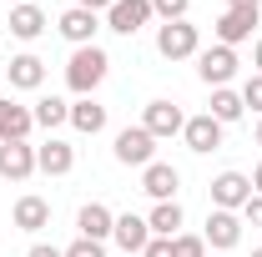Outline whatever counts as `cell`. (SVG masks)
I'll use <instances>...</instances> for the list:
<instances>
[{
  "mask_svg": "<svg viewBox=\"0 0 262 257\" xmlns=\"http://www.w3.org/2000/svg\"><path fill=\"white\" fill-rule=\"evenodd\" d=\"M106 71H111V56L101 46H76V56L66 61V86L76 96H91L101 81H106Z\"/></svg>",
  "mask_w": 262,
  "mask_h": 257,
  "instance_id": "1",
  "label": "cell"
},
{
  "mask_svg": "<svg viewBox=\"0 0 262 257\" xmlns=\"http://www.w3.org/2000/svg\"><path fill=\"white\" fill-rule=\"evenodd\" d=\"M157 51H162L166 61H187V56L202 51V35L187 20H166V26H157Z\"/></svg>",
  "mask_w": 262,
  "mask_h": 257,
  "instance_id": "2",
  "label": "cell"
},
{
  "mask_svg": "<svg viewBox=\"0 0 262 257\" xmlns=\"http://www.w3.org/2000/svg\"><path fill=\"white\" fill-rule=\"evenodd\" d=\"M151 157H157V136L146 126L116 131V161H121V166H151Z\"/></svg>",
  "mask_w": 262,
  "mask_h": 257,
  "instance_id": "3",
  "label": "cell"
},
{
  "mask_svg": "<svg viewBox=\"0 0 262 257\" xmlns=\"http://www.w3.org/2000/svg\"><path fill=\"white\" fill-rule=\"evenodd\" d=\"M196 76L217 91V86H227L232 76H237V51L232 46H212V51H196Z\"/></svg>",
  "mask_w": 262,
  "mask_h": 257,
  "instance_id": "4",
  "label": "cell"
},
{
  "mask_svg": "<svg viewBox=\"0 0 262 257\" xmlns=\"http://www.w3.org/2000/svg\"><path fill=\"white\" fill-rule=\"evenodd\" d=\"M247 197H252V177H242V172H222L212 182V207L217 212H242Z\"/></svg>",
  "mask_w": 262,
  "mask_h": 257,
  "instance_id": "5",
  "label": "cell"
},
{
  "mask_svg": "<svg viewBox=\"0 0 262 257\" xmlns=\"http://www.w3.org/2000/svg\"><path fill=\"white\" fill-rule=\"evenodd\" d=\"M141 126L162 141V136H177V131L187 126V116H182V106H177V101H146V111H141Z\"/></svg>",
  "mask_w": 262,
  "mask_h": 257,
  "instance_id": "6",
  "label": "cell"
},
{
  "mask_svg": "<svg viewBox=\"0 0 262 257\" xmlns=\"http://www.w3.org/2000/svg\"><path fill=\"white\" fill-rule=\"evenodd\" d=\"M177 187H182V172L177 166H166V161L141 166V192L151 197V202H177Z\"/></svg>",
  "mask_w": 262,
  "mask_h": 257,
  "instance_id": "7",
  "label": "cell"
},
{
  "mask_svg": "<svg viewBox=\"0 0 262 257\" xmlns=\"http://www.w3.org/2000/svg\"><path fill=\"white\" fill-rule=\"evenodd\" d=\"M182 136H187V146H192L196 157H207V152H217V146H222V121H217L212 111H202V116H187Z\"/></svg>",
  "mask_w": 262,
  "mask_h": 257,
  "instance_id": "8",
  "label": "cell"
},
{
  "mask_svg": "<svg viewBox=\"0 0 262 257\" xmlns=\"http://www.w3.org/2000/svg\"><path fill=\"white\" fill-rule=\"evenodd\" d=\"M202 242H207V247H217V252H232V247L242 242V217H237V212H217V207H212Z\"/></svg>",
  "mask_w": 262,
  "mask_h": 257,
  "instance_id": "9",
  "label": "cell"
},
{
  "mask_svg": "<svg viewBox=\"0 0 262 257\" xmlns=\"http://www.w3.org/2000/svg\"><path fill=\"white\" fill-rule=\"evenodd\" d=\"M146 20H151V0H116V5L106 10V26L116 35H136Z\"/></svg>",
  "mask_w": 262,
  "mask_h": 257,
  "instance_id": "10",
  "label": "cell"
},
{
  "mask_svg": "<svg viewBox=\"0 0 262 257\" xmlns=\"http://www.w3.org/2000/svg\"><path fill=\"white\" fill-rule=\"evenodd\" d=\"M35 172V146L26 141H0V177L5 182H26Z\"/></svg>",
  "mask_w": 262,
  "mask_h": 257,
  "instance_id": "11",
  "label": "cell"
},
{
  "mask_svg": "<svg viewBox=\"0 0 262 257\" xmlns=\"http://www.w3.org/2000/svg\"><path fill=\"white\" fill-rule=\"evenodd\" d=\"M31 131H35V111L5 96L0 101V141H26Z\"/></svg>",
  "mask_w": 262,
  "mask_h": 257,
  "instance_id": "12",
  "label": "cell"
},
{
  "mask_svg": "<svg viewBox=\"0 0 262 257\" xmlns=\"http://www.w3.org/2000/svg\"><path fill=\"white\" fill-rule=\"evenodd\" d=\"M76 166V146L61 141V136H51L46 146H35V172H46V177H66Z\"/></svg>",
  "mask_w": 262,
  "mask_h": 257,
  "instance_id": "13",
  "label": "cell"
},
{
  "mask_svg": "<svg viewBox=\"0 0 262 257\" xmlns=\"http://www.w3.org/2000/svg\"><path fill=\"white\" fill-rule=\"evenodd\" d=\"M252 26H257V10H222L212 31H217V46H242Z\"/></svg>",
  "mask_w": 262,
  "mask_h": 257,
  "instance_id": "14",
  "label": "cell"
},
{
  "mask_svg": "<svg viewBox=\"0 0 262 257\" xmlns=\"http://www.w3.org/2000/svg\"><path fill=\"white\" fill-rule=\"evenodd\" d=\"M56 31H61L71 46H91V35L101 31V20H96V10H81V5H71V10L61 15V26H56Z\"/></svg>",
  "mask_w": 262,
  "mask_h": 257,
  "instance_id": "15",
  "label": "cell"
},
{
  "mask_svg": "<svg viewBox=\"0 0 262 257\" xmlns=\"http://www.w3.org/2000/svg\"><path fill=\"white\" fill-rule=\"evenodd\" d=\"M76 227H81V237L106 242V237H111V227H116V212H111L106 202H86V207H81V217H76Z\"/></svg>",
  "mask_w": 262,
  "mask_h": 257,
  "instance_id": "16",
  "label": "cell"
},
{
  "mask_svg": "<svg viewBox=\"0 0 262 257\" xmlns=\"http://www.w3.org/2000/svg\"><path fill=\"white\" fill-rule=\"evenodd\" d=\"M5 76H10V86H15V91H35V86L46 81V61L31 56V51H26V56H10Z\"/></svg>",
  "mask_w": 262,
  "mask_h": 257,
  "instance_id": "17",
  "label": "cell"
},
{
  "mask_svg": "<svg viewBox=\"0 0 262 257\" xmlns=\"http://www.w3.org/2000/svg\"><path fill=\"white\" fill-rule=\"evenodd\" d=\"M111 237H116V247H126V252H146V242H151V227H146V217L126 212V217H116Z\"/></svg>",
  "mask_w": 262,
  "mask_h": 257,
  "instance_id": "18",
  "label": "cell"
},
{
  "mask_svg": "<svg viewBox=\"0 0 262 257\" xmlns=\"http://www.w3.org/2000/svg\"><path fill=\"white\" fill-rule=\"evenodd\" d=\"M15 227H20V232H40V227H51V202L35 197V192H26L20 202H15Z\"/></svg>",
  "mask_w": 262,
  "mask_h": 257,
  "instance_id": "19",
  "label": "cell"
},
{
  "mask_svg": "<svg viewBox=\"0 0 262 257\" xmlns=\"http://www.w3.org/2000/svg\"><path fill=\"white\" fill-rule=\"evenodd\" d=\"M40 31H46V10L40 5H31V0L26 5H10V35L15 40H35Z\"/></svg>",
  "mask_w": 262,
  "mask_h": 257,
  "instance_id": "20",
  "label": "cell"
},
{
  "mask_svg": "<svg viewBox=\"0 0 262 257\" xmlns=\"http://www.w3.org/2000/svg\"><path fill=\"white\" fill-rule=\"evenodd\" d=\"M71 126L81 131V136H96V131H106V106H101L96 96H81L76 106H71Z\"/></svg>",
  "mask_w": 262,
  "mask_h": 257,
  "instance_id": "21",
  "label": "cell"
},
{
  "mask_svg": "<svg viewBox=\"0 0 262 257\" xmlns=\"http://www.w3.org/2000/svg\"><path fill=\"white\" fill-rule=\"evenodd\" d=\"M146 227H151V237H177L182 232V207L177 202H157L151 217H146Z\"/></svg>",
  "mask_w": 262,
  "mask_h": 257,
  "instance_id": "22",
  "label": "cell"
},
{
  "mask_svg": "<svg viewBox=\"0 0 262 257\" xmlns=\"http://www.w3.org/2000/svg\"><path fill=\"white\" fill-rule=\"evenodd\" d=\"M242 111H247V106H242V91H227V86H217V91H212V116H217L222 126L242 121Z\"/></svg>",
  "mask_w": 262,
  "mask_h": 257,
  "instance_id": "23",
  "label": "cell"
},
{
  "mask_svg": "<svg viewBox=\"0 0 262 257\" xmlns=\"http://www.w3.org/2000/svg\"><path fill=\"white\" fill-rule=\"evenodd\" d=\"M31 111H35V126H46V131H56L61 121H71V106H66L61 96H40Z\"/></svg>",
  "mask_w": 262,
  "mask_h": 257,
  "instance_id": "24",
  "label": "cell"
},
{
  "mask_svg": "<svg viewBox=\"0 0 262 257\" xmlns=\"http://www.w3.org/2000/svg\"><path fill=\"white\" fill-rule=\"evenodd\" d=\"M171 257H207V242L192 237V232H177L171 237Z\"/></svg>",
  "mask_w": 262,
  "mask_h": 257,
  "instance_id": "25",
  "label": "cell"
},
{
  "mask_svg": "<svg viewBox=\"0 0 262 257\" xmlns=\"http://www.w3.org/2000/svg\"><path fill=\"white\" fill-rule=\"evenodd\" d=\"M187 10H192V0H151V15H162V20H187Z\"/></svg>",
  "mask_w": 262,
  "mask_h": 257,
  "instance_id": "26",
  "label": "cell"
},
{
  "mask_svg": "<svg viewBox=\"0 0 262 257\" xmlns=\"http://www.w3.org/2000/svg\"><path fill=\"white\" fill-rule=\"evenodd\" d=\"M242 106H252L262 116V76H247V86H242Z\"/></svg>",
  "mask_w": 262,
  "mask_h": 257,
  "instance_id": "27",
  "label": "cell"
},
{
  "mask_svg": "<svg viewBox=\"0 0 262 257\" xmlns=\"http://www.w3.org/2000/svg\"><path fill=\"white\" fill-rule=\"evenodd\" d=\"M66 257H106V247L91 242V237H81V242H71V247H66Z\"/></svg>",
  "mask_w": 262,
  "mask_h": 257,
  "instance_id": "28",
  "label": "cell"
},
{
  "mask_svg": "<svg viewBox=\"0 0 262 257\" xmlns=\"http://www.w3.org/2000/svg\"><path fill=\"white\" fill-rule=\"evenodd\" d=\"M242 222H247V227H262V197H257V192L247 197V207H242Z\"/></svg>",
  "mask_w": 262,
  "mask_h": 257,
  "instance_id": "29",
  "label": "cell"
},
{
  "mask_svg": "<svg viewBox=\"0 0 262 257\" xmlns=\"http://www.w3.org/2000/svg\"><path fill=\"white\" fill-rule=\"evenodd\" d=\"M141 257H171V237H151V242H146V252Z\"/></svg>",
  "mask_w": 262,
  "mask_h": 257,
  "instance_id": "30",
  "label": "cell"
},
{
  "mask_svg": "<svg viewBox=\"0 0 262 257\" xmlns=\"http://www.w3.org/2000/svg\"><path fill=\"white\" fill-rule=\"evenodd\" d=\"M26 257H66V252H61V247H51V242H35Z\"/></svg>",
  "mask_w": 262,
  "mask_h": 257,
  "instance_id": "31",
  "label": "cell"
},
{
  "mask_svg": "<svg viewBox=\"0 0 262 257\" xmlns=\"http://www.w3.org/2000/svg\"><path fill=\"white\" fill-rule=\"evenodd\" d=\"M76 5H81V10H111L116 0H76Z\"/></svg>",
  "mask_w": 262,
  "mask_h": 257,
  "instance_id": "32",
  "label": "cell"
},
{
  "mask_svg": "<svg viewBox=\"0 0 262 257\" xmlns=\"http://www.w3.org/2000/svg\"><path fill=\"white\" fill-rule=\"evenodd\" d=\"M262 0H227V10H257Z\"/></svg>",
  "mask_w": 262,
  "mask_h": 257,
  "instance_id": "33",
  "label": "cell"
},
{
  "mask_svg": "<svg viewBox=\"0 0 262 257\" xmlns=\"http://www.w3.org/2000/svg\"><path fill=\"white\" fill-rule=\"evenodd\" d=\"M252 192L262 197V161H257V172H252Z\"/></svg>",
  "mask_w": 262,
  "mask_h": 257,
  "instance_id": "34",
  "label": "cell"
},
{
  "mask_svg": "<svg viewBox=\"0 0 262 257\" xmlns=\"http://www.w3.org/2000/svg\"><path fill=\"white\" fill-rule=\"evenodd\" d=\"M252 66H257V76H262V40L252 46Z\"/></svg>",
  "mask_w": 262,
  "mask_h": 257,
  "instance_id": "35",
  "label": "cell"
},
{
  "mask_svg": "<svg viewBox=\"0 0 262 257\" xmlns=\"http://www.w3.org/2000/svg\"><path fill=\"white\" fill-rule=\"evenodd\" d=\"M257 146H262V121H257Z\"/></svg>",
  "mask_w": 262,
  "mask_h": 257,
  "instance_id": "36",
  "label": "cell"
},
{
  "mask_svg": "<svg viewBox=\"0 0 262 257\" xmlns=\"http://www.w3.org/2000/svg\"><path fill=\"white\" fill-rule=\"evenodd\" d=\"M10 5H26V0H10Z\"/></svg>",
  "mask_w": 262,
  "mask_h": 257,
  "instance_id": "37",
  "label": "cell"
},
{
  "mask_svg": "<svg viewBox=\"0 0 262 257\" xmlns=\"http://www.w3.org/2000/svg\"><path fill=\"white\" fill-rule=\"evenodd\" d=\"M252 257H262V247H257V252H252Z\"/></svg>",
  "mask_w": 262,
  "mask_h": 257,
  "instance_id": "38",
  "label": "cell"
}]
</instances>
